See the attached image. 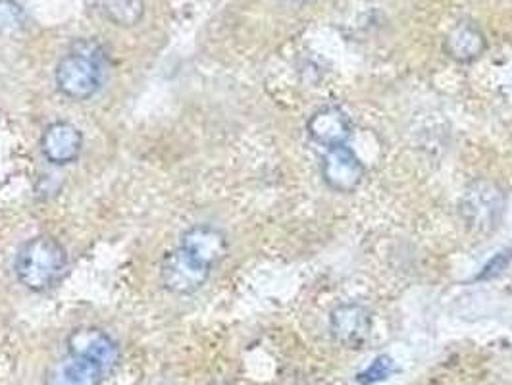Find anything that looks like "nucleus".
Instances as JSON below:
<instances>
[{"label":"nucleus","mask_w":512,"mask_h":385,"mask_svg":"<svg viewBox=\"0 0 512 385\" xmlns=\"http://www.w3.org/2000/svg\"><path fill=\"white\" fill-rule=\"evenodd\" d=\"M68 355L95 364L104 376H110L120 364V347L114 337L95 326H81L66 339Z\"/></svg>","instance_id":"nucleus-5"},{"label":"nucleus","mask_w":512,"mask_h":385,"mask_svg":"<svg viewBox=\"0 0 512 385\" xmlns=\"http://www.w3.org/2000/svg\"><path fill=\"white\" fill-rule=\"evenodd\" d=\"M104 378L106 376L95 364L66 355L49 366L45 385H103Z\"/></svg>","instance_id":"nucleus-12"},{"label":"nucleus","mask_w":512,"mask_h":385,"mask_svg":"<svg viewBox=\"0 0 512 385\" xmlns=\"http://www.w3.org/2000/svg\"><path fill=\"white\" fill-rule=\"evenodd\" d=\"M68 268V253L52 235H35L18 249L14 274L18 282L33 293L54 287Z\"/></svg>","instance_id":"nucleus-1"},{"label":"nucleus","mask_w":512,"mask_h":385,"mask_svg":"<svg viewBox=\"0 0 512 385\" xmlns=\"http://www.w3.org/2000/svg\"><path fill=\"white\" fill-rule=\"evenodd\" d=\"M101 10L110 24L129 29L145 18V0H101Z\"/></svg>","instance_id":"nucleus-13"},{"label":"nucleus","mask_w":512,"mask_h":385,"mask_svg":"<svg viewBox=\"0 0 512 385\" xmlns=\"http://www.w3.org/2000/svg\"><path fill=\"white\" fill-rule=\"evenodd\" d=\"M366 168L349 145L328 149L322 156V178L337 193H353L364 181Z\"/></svg>","instance_id":"nucleus-6"},{"label":"nucleus","mask_w":512,"mask_h":385,"mask_svg":"<svg viewBox=\"0 0 512 385\" xmlns=\"http://www.w3.org/2000/svg\"><path fill=\"white\" fill-rule=\"evenodd\" d=\"M41 153L52 166L74 164L83 153L81 129L66 120L52 122L41 135Z\"/></svg>","instance_id":"nucleus-8"},{"label":"nucleus","mask_w":512,"mask_h":385,"mask_svg":"<svg viewBox=\"0 0 512 385\" xmlns=\"http://www.w3.org/2000/svg\"><path fill=\"white\" fill-rule=\"evenodd\" d=\"M307 133L316 145L328 151L349 143L353 135V124L351 118L341 108L324 106L308 118Z\"/></svg>","instance_id":"nucleus-10"},{"label":"nucleus","mask_w":512,"mask_h":385,"mask_svg":"<svg viewBox=\"0 0 512 385\" xmlns=\"http://www.w3.org/2000/svg\"><path fill=\"white\" fill-rule=\"evenodd\" d=\"M512 253H501V255H497V257L493 258L489 264H487L486 268H484V272L478 276V278H489V276H495V274H499L501 270H505L507 268V264L511 262Z\"/></svg>","instance_id":"nucleus-16"},{"label":"nucleus","mask_w":512,"mask_h":385,"mask_svg":"<svg viewBox=\"0 0 512 385\" xmlns=\"http://www.w3.org/2000/svg\"><path fill=\"white\" fill-rule=\"evenodd\" d=\"M178 245L212 270L230 253L228 235L212 224H197L187 228L181 233Z\"/></svg>","instance_id":"nucleus-9"},{"label":"nucleus","mask_w":512,"mask_h":385,"mask_svg":"<svg viewBox=\"0 0 512 385\" xmlns=\"http://www.w3.org/2000/svg\"><path fill=\"white\" fill-rule=\"evenodd\" d=\"M26 20V10L18 0H0V35L22 31Z\"/></svg>","instance_id":"nucleus-14"},{"label":"nucleus","mask_w":512,"mask_h":385,"mask_svg":"<svg viewBox=\"0 0 512 385\" xmlns=\"http://www.w3.org/2000/svg\"><path fill=\"white\" fill-rule=\"evenodd\" d=\"M104 54L99 45L81 41L64 54L54 70L56 89L77 103L93 99L104 85Z\"/></svg>","instance_id":"nucleus-2"},{"label":"nucleus","mask_w":512,"mask_h":385,"mask_svg":"<svg viewBox=\"0 0 512 385\" xmlns=\"http://www.w3.org/2000/svg\"><path fill=\"white\" fill-rule=\"evenodd\" d=\"M372 312L360 303H345L332 310L330 332L343 347L359 349L372 332Z\"/></svg>","instance_id":"nucleus-7"},{"label":"nucleus","mask_w":512,"mask_h":385,"mask_svg":"<svg viewBox=\"0 0 512 385\" xmlns=\"http://www.w3.org/2000/svg\"><path fill=\"white\" fill-rule=\"evenodd\" d=\"M395 372H397V366L393 359L387 355H380L372 360L360 374H357V382L360 385L382 384L385 380H389Z\"/></svg>","instance_id":"nucleus-15"},{"label":"nucleus","mask_w":512,"mask_h":385,"mask_svg":"<svg viewBox=\"0 0 512 385\" xmlns=\"http://www.w3.org/2000/svg\"><path fill=\"white\" fill-rule=\"evenodd\" d=\"M507 210V195L493 181L478 180L470 183L462 193L459 212L462 222L472 231L489 233L499 228Z\"/></svg>","instance_id":"nucleus-3"},{"label":"nucleus","mask_w":512,"mask_h":385,"mask_svg":"<svg viewBox=\"0 0 512 385\" xmlns=\"http://www.w3.org/2000/svg\"><path fill=\"white\" fill-rule=\"evenodd\" d=\"M212 268L189 255L180 245L168 251L160 262V282L174 295H193L205 287Z\"/></svg>","instance_id":"nucleus-4"},{"label":"nucleus","mask_w":512,"mask_h":385,"mask_svg":"<svg viewBox=\"0 0 512 385\" xmlns=\"http://www.w3.org/2000/svg\"><path fill=\"white\" fill-rule=\"evenodd\" d=\"M443 49L455 62L470 64L484 56L487 49L486 35L474 22H461L447 33Z\"/></svg>","instance_id":"nucleus-11"}]
</instances>
